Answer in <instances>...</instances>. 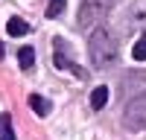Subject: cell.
I'll return each instance as SVG.
<instances>
[{"label": "cell", "mask_w": 146, "mask_h": 140, "mask_svg": "<svg viewBox=\"0 0 146 140\" xmlns=\"http://www.w3.org/2000/svg\"><path fill=\"white\" fill-rule=\"evenodd\" d=\"M6 29H9V35H27L29 32V23L23 20V18H9V23H6Z\"/></svg>", "instance_id": "obj_5"}, {"label": "cell", "mask_w": 146, "mask_h": 140, "mask_svg": "<svg viewBox=\"0 0 146 140\" xmlns=\"http://www.w3.org/2000/svg\"><path fill=\"white\" fill-rule=\"evenodd\" d=\"M0 140H15V128H12V117H0Z\"/></svg>", "instance_id": "obj_7"}, {"label": "cell", "mask_w": 146, "mask_h": 140, "mask_svg": "<svg viewBox=\"0 0 146 140\" xmlns=\"http://www.w3.org/2000/svg\"><path fill=\"white\" fill-rule=\"evenodd\" d=\"M131 18L146 20V6H143V3H135V6H131Z\"/></svg>", "instance_id": "obj_11"}, {"label": "cell", "mask_w": 146, "mask_h": 140, "mask_svg": "<svg viewBox=\"0 0 146 140\" xmlns=\"http://www.w3.org/2000/svg\"><path fill=\"white\" fill-rule=\"evenodd\" d=\"M64 12V0H50V6H47V18H58Z\"/></svg>", "instance_id": "obj_10"}, {"label": "cell", "mask_w": 146, "mask_h": 140, "mask_svg": "<svg viewBox=\"0 0 146 140\" xmlns=\"http://www.w3.org/2000/svg\"><path fill=\"white\" fill-rule=\"evenodd\" d=\"M18 61H21L23 70H29V67L35 64V50H32V47H23V50L18 53Z\"/></svg>", "instance_id": "obj_8"}, {"label": "cell", "mask_w": 146, "mask_h": 140, "mask_svg": "<svg viewBox=\"0 0 146 140\" xmlns=\"http://www.w3.org/2000/svg\"><path fill=\"white\" fill-rule=\"evenodd\" d=\"M114 0H82L79 6V26H100L105 20V15L111 12Z\"/></svg>", "instance_id": "obj_2"}, {"label": "cell", "mask_w": 146, "mask_h": 140, "mask_svg": "<svg viewBox=\"0 0 146 140\" xmlns=\"http://www.w3.org/2000/svg\"><path fill=\"white\" fill-rule=\"evenodd\" d=\"M29 108H32L35 114H38V117H47V114H50V108H53V105L47 102L44 96H38V93H32V96H29Z\"/></svg>", "instance_id": "obj_4"}, {"label": "cell", "mask_w": 146, "mask_h": 140, "mask_svg": "<svg viewBox=\"0 0 146 140\" xmlns=\"http://www.w3.org/2000/svg\"><path fill=\"white\" fill-rule=\"evenodd\" d=\"M88 47H91L88 53H91L94 67H111V64H117V41H114V35L105 26H96L91 32Z\"/></svg>", "instance_id": "obj_1"}, {"label": "cell", "mask_w": 146, "mask_h": 140, "mask_svg": "<svg viewBox=\"0 0 146 140\" xmlns=\"http://www.w3.org/2000/svg\"><path fill=\"white\" fill-rule=\"evenodd\" d=\"M131 55H135V61H146V32L135 41V50H131Z\"/></svg>", "instance_id": "obj_9"}, {"label": "cell", "mask_w": 146, "mask_h": 140, "mask_svg": "<svg viewBox=\"0 0 146 140\" xmlns=\"http://www.w3.org/2000/svg\"><path fill=\"white\" fill-rule=\"evenodd\" d=\"M123 123H126L129 131H143L146 128V93H137L129 102V108L123 114Z\"/></svg>", "instance_id": "obj_3"}, {"label": "cell", "mask_w": 146, "mask_h": 140, "mask_svg": "<svg viewBox=\"0 0 146 140\" xmlns=\"http://www.w3.org/2000/svg\"><path fill=\"white\" fill-rule=\"evenodd\" d=\"M105 102H108V88H102V85H100V88H94V93H91V108H94V111H100Z\"/></svg>", "instance_id": "obj_6"}, {"label": "cell", "mask_w": 146, "mask_h": 140, "mask_svg": "<svg viewBox=\"0 0 146 140\" xmlns=\"http://www.w3.org/2000/svg\"><path fill=\"white\" fill-rule=\"evenodd\" d=\"M3 55H6V47H3V44H0V58H3Z\"/></svg>", "instance_id": "obj_12"}]
</instances>
